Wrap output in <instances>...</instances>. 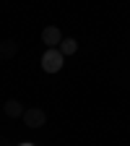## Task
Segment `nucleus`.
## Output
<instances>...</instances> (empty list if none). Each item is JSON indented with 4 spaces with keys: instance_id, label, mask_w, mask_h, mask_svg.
Returning a JSON list of instances; mask_svg holds the SVG:
<instances>
[{
    "instance_id": "nucleus-1",
    "label": "nucleus",
    "mask_w": 130,
    "mask_h": 146,
    "mask_svg": "<svg viewBox=\"0 0 130 146\" xmlns=\"http://www.w3.org/2000/svg\"><path fill=\"white\" fill-rule=\"evenodd\" d=\"M63 65H65V58H63V52H60L57 47H49V50L42 55V68H44L47 73H57Z\"/></svg>"
},
{
    "instance_id": "nucleus-2",
    "label": "nucleus",
    "mask_w": 130,
    "mask_h": 146,
    "mask_svg": "<svg viewBox=\"0 0 130 146\" xmlns=\"http://www.w3.org/2000/svg\"><path fill=\"white\" fill-rule=\"evenodd\" d=\"M24 125L26 128H34V131H36V128H42V125H47V112H44V110L42 107H29V110H24Z\"/></svg>"
},
{
    "instance_id": "nucleus-3",
    "label": "nucleus",
    "mask_w": 130,
    "mask_h": 146,
    "mask_svg": "<svg viewBox=\"0 0 130 146\" xmlns=\"http://www.w3.org/2000/svg\"><path fill=\"white\" fill-rule=\"evenodd\" d=\"M42 42H44L47 47H57V44L63 42V31H60L57 26H44V29H42Z\"/></svg>"
},
{
    "instance_id": "nucleus-4",
    "label": "nucleus",
    "mask_w": 130,
    "mask_h": 146,
    "mask_svg": "<svg viewBox=\"0 0 130 146\" xmlns=\"http://www.w3.org/2000/svg\"><path fill=\"white\" fill-rule=\"evenodd\" d=\"M57 50L63 52V58H68V55H76V52H78V42L70 39V36H63V42L57 44Z\"/></svg>"
},
{
    "instance_id": "nucleus-5",
    "label": "nucleus",
    "mask_w": 130,
    "mask_h": 146,
    "mask_svg": "<svg viewBox=\"0 0 130 146\" xmlns=\"http://www.w3.org/2000/svg\"><path fill=\"white\" fill-rule=\"evenodd\" d=\"M16 52H18V44H16V42H11V39L0 42V60H8V58H13Z\"/></svg>"
},
{
    "instance_id": "nucleus-6",
    "label": "nucleus",
    "mask_w": 130,
    "mask_h": 146,
    "mask_svg": "<svg viewBox=\"0 0 130 146\" xmlns=\"http://www.w3.org/2000/svg\"><path fill=\"white\" fill-rule=\"evenodd\" d=\"M5 115H8V117H21V115H24L21 102H18V99H8V102H5Z\"/></svg>"
},
{
    "instance_id": "nucleus-7",
    "label": "nucleus",
    "mask_w": 130,
    "mask_h": 146,
    "mask_svg": "<svg viewBox=\"0 0 130 146\" xmlns=\"http://www.w3.org/2000/svg\"><path fill=\"white\" fill-rule=\"evenodd\" d=\"M18 146H34V143H29V141H26V143H18Z\"/></svg>"
}]
</instances>
